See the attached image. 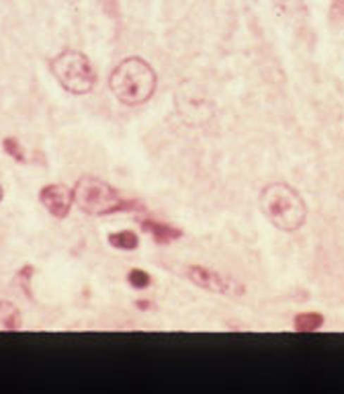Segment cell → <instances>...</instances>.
<instances>
[{"instance_id":"obj_6","label":"cell","mask_w":344,"mask_h":394,"mask_svg":"<svg viewBox=\"0 0 344 394\" xmlns=\"http://www.w3.org/2000/svg\"><path fill=\"white\" fill-rule=\"evenodd\" d=\"M39 201L54 218L62 220L70 214L74 205V191L64 183H51L39 191Z\"/></svg>"},{"instance_id":"obj_9","label":"cell","mask_w":344,"mask_h":394,"mask_svg":"<svg viewBox=\"0 0 344 394\" xmlns=\"http://www.w3.org/2000/svg\"><path fill=\"white\" fill-rule=\"evenodd\" d=\"M324 327V316L320 312H301L293 318V328L297 333H316Z\"/></svg>"},{"instance_id":"obj_13","label":"cell","mask_w":344,"mask_h":394,"mask_svg":"<svg viewBox=\"0 0 344 394\" xmlns=\"http://www.w3.org/2000/svg\"><path fill=\"white\" fill-rule=\"evenodd\" d=\"M2 197H4V189H2V185H0V201H2Z\"/></svg>"},{"instance_id":"obj_12","label":"cell","mask_w":344,"mask_h":394,"mask_svg":"<svg viewBox=\"0 0 344 394\" xmlns=\"http://www.w3.org/2000/svg\"><path fill=\"white\" fill-rule=\"evenodd\" d=\"M128 284L133 289H146L152 285L150 273H146L144 269H131L128 273Z\"/></svg>"},{"instance_id":"obj_2","label":"cell","mask_w":344,"mask_h":394,"mask_svg":"<svg viewBox=\"0 0 344 394\" xmlns=\"http://www.w3.org/2000/svg\"><path fill=\"white\" fill-rule=\"evenodd\" d=\"M260 212L281 232H297L307 222V205L289 183H269L258 197Z\"/></svg>"},{"instance_id":"obj_1","label":"cell","mask_w":344,"mask_h":394,"mask_svg":"<svg viewBox=\"0 0 344 394\" xmlns=\"http://www.w3.org/2000/svg\"><path fill=\"white\" fill-rule=\"evenodd\" d=\"M109 87L121 105L137 107L154 97L158 87V74L144 58L131 56L115 66L109 78Z\"/></svg>"},{"instance_id":"obj_10","label":"cell","mask_w":344,"mask_h":394,"mask_svg":"<svg viewBox=\"0 0 344 394\" xmlns=\"http://www.w3.org/2000/svg\"><path fill=\"white\" fill-rule=\"evenodd\" d=\"M109 244L119 251H135L140 244V239L133 230H119V232L109 234Z\"/></svg>"},{"instance_id":"obj_4","label":"cell","mask_w":344,"mask_h":394,"mask_svg":"<svg viewBox=\"0 0 344 394\" xmlns=\"http://www.w3.org/2000/svg\"><path fill=\"white\" fill-rule=\"evenodd\" d=\"M49 66L60 87L72 95H86L97 87V70L90 58L78 49H64Z\"/></svg>"},{"instance_id":"obj_5","label":"cell","mask_w":344,"mask_h":394,"mask_svg":"<svg viewBox=\"0 0 344 394\" xmlns=\"http://www.w3.org/2000/svg\"><path fill=\"white\" fill-rule=\"evenodd\" d=\"M189 282L197 287H203L211 294H221V296H242L244 294V285L236 282L234 277H228L215 269L203 267V265H189L185 269Z\"/></svg>"},{"instance_id":"obj_3","label":"cell","mask_w":344,"mask_h":394,"mask_svg":"<svg viewBox=\"0 0 344 394\" xmlns=\"http://www.w3.org/2000/svg\"><path fill=\"white\" fill-rule=\"evenodd\" d=\"M74 203L88 216H107L137 208L135 201H128L107 181L92 175H82L74 185Z\"/></svg>"},{"instance_id":"obj_7","label":"cell","mask_w":344,"mask_h":394,"mask_svg":"<svg viewBox=\"0 0 344 394\" xmlns=\"http://www.w3.org/2000/svg\"><path fill=\"white\" fill-rule=\"evenodd\" d=\"M142 230L148 232L158 244H171L172 241H178L183 237L180 228L168 226L164 222H156V220H142Z\"/></svg>"},{"instance_id":"obj_8","label":"cell","mask_w":344,"mask_h":394,"mask_svg":"<svg viewBox=\"0 0 344 394\" xmlns=\"http://www.w3.org/2000/svg\"><path fill=\"white\" fill-rule=\"evenodd\" d=\"M23 316L21 310L13 302L0 300V330H21Z\"/></svg>"},{"instance_id":"obj_11","label":"cell","mask_w":344,"mask_h":394,"mask_svg":"<svg viewBox=\"0 0 344 394\" xmlns=\"http://www.w3.org/2000/svg\"><path fill=\"white\" fill-rule=\"evenodd\" d=\"M2 148H4V153L8 154L11 158H15L17 162H25V160H27L25 148L19 144L17 138H4V140H2Z\"/></svg>"}]
</instances>
